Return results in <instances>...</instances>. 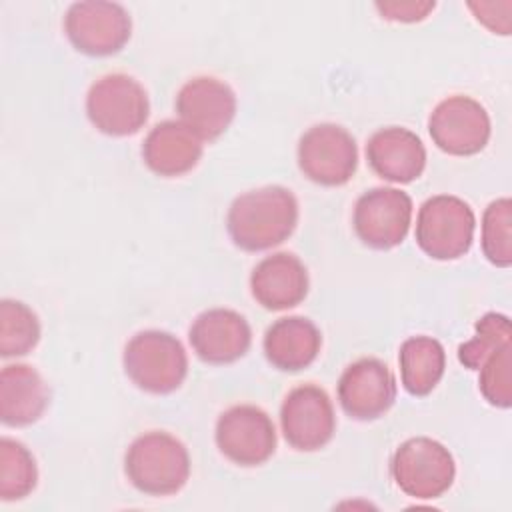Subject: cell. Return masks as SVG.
<instances>
[{"label":"cell","instance_id":"cell-1","mask_svg":"<svg viewBox=\"0 0 512 512\" xmlns=\"http://www.w3.org/2000/svg\"><path fill=\"white\" fill-rule=\"evenodd\" d=\"M298 224L296 196L278 184L248 190L234 198L226 216L232 242L246 252H262L288 240Z\"/></svg>","mask_w":512,"mask_h":512},{"label":"cell","instance_id":"cell-2","mask_svg":"<svg viewBox=\"0 0 512 512\" xmlns=\"http://www.w3.org/2000/svg\"><path fill=\"white\" fill-rule=\"evenodd\" d=\"M124 472L130 484L148 496H172L190 478V454L176 436L150 430L134 438L124 454Z\"/></svg>","mask_w":512,"mask_h":512},{"label":"cell","instance_id":"cell-3","mask_svg":"<svg viewBox=\"0 0 512 512\" xmlns=\"http://www.w3.org/2000/svg\"><path fill=\"white\" fill-rule=\"evenodd\" d=\"M126 376L148 394H170L188 374V356L182 342L164 330L134 334L122 354Z\"/></svg>","mask_w":512,"mask_h":512},{"label":"cell","instance_id":"cell-4","mask_svg":"<svg viewBox=\"0 0 512 512\" xmlns=\"http://www.w3.org/2000/svg\"><path fill=\"white\" fill-rule=\"evenodd\" d=\"M396 486L410 498L434 500L446 494L456 478V464L450 450L428 436L402 442L390 460Z\"/></svg>","mask_w":512,"mask_h":512},{"label":"cell","instance_id":"cell-5","mask_svg":"<svg viewBox=\"0 0 512 512\" xmlns=\"http://www.w3.org/2000/svg\"><path fill=\"white\" fill-rule=\"evenodd\" d=\"M150 100L144 86L122 72L98 78L86 94V116L106 136L136 134L148 120Z\"/></svg>","mask_w":512,"mask_h":512},{"label":"cell","instance_id":"cell-6","mask_svg":"<svg viewBox=\"0 0 512 512\" xmlns=\"http://www.w3.org/2000/svg\"><path fill=\"white\" fill-rule=\"evenodd\" d=\"M476 218L468 202L452 194L428 198L416 218V242L434 260L464 256L474 240Z\"/></svg>","mask_w":512,"mask_h":512},{"label":"cell","instance_id":"cell-7","mask_svg":"<svg viewBox=\"0 0 512 512\" xmlns=\"http://www.w3.org/2000/svg\"><path fill=\"white\" fill-rule=\"evenodd\" d=\"M298 168L314 184L342 186L358 168L354 136L332 122L310 126L298 140Z\"/></svg>","mask_w":512,"mask_h":512},{"label":"cell","instance_id":"cell-8","mask_svg":"<svg viewBox=\"0 0 512 512\" xmlns=\"http://www.w3.org/2000/svg\"><path fill=\"white\" fill-rule=\"evenodd\" d=\"M64 32L70 44L86 56H110L120 52L132 34L128 10L116 2H74L64 16Z\"/></svg>","mask_w":512,"mask_h":512},{"label":"cell","instance_id":"cell-9","mask_svg":"<svg viewBox=\"0 0 512 512\" xmlns=\"http://www.w3.org/2000/svg\"><path fill=\"white\" fill-rule=\"evenodd\" d=\"M214 440L222 456L238 466H260L276 450L272 418L254 404H236L216 420Z\"/></svg>","mask_w":512,"mask_h":512},{"label":"cell","instance_id":"cell-10","mask_svg":"<svg viewBox=\"0 0 512 512\" xmlns=\"http://www.w3.org/2000/svg\"><path fill=\"white\" fill-rule=\"evenodd\" d=\"M432 142L450 156H474L490 140L486 108L464 94H454L436 104L428 118Z\"/></svg>","mask_w":512,"mask_h":512},{"label":"cell","instance_id":"cell-11","mask_svg":"<svg viewBox=\"0 0 512 512\" xmlns=\"http://www.w3.org/2000/svg\"><path fill=\"white\" fill-rule=\"evenodd\" d=\"M412 222V198L398 188H372L364 192L352 214L356 236L374 250H390L406 238Z\"/></svg>","mask_w":512,"mask_h":512},{"label":"cell","instance_id":"cell-12","mask_svg":"<svg viewBox=\"0 0 512 512\" xmlns=\"http://www.w3.org/2000/svg\"><path fill=\"white\" fill-rule=\"evenodd\" d=\"M280 426L286 442L298 452L324 448L336 430L330 396L316 384L292 388L280 406Z\"/></svg>","mask_w":512,"mask_h":512},{"label":"cell","instance_id":"cell-13","mask_svg":"<svg viewBox=\"0 0 512 512\" xmlns=\"http://www.w3.org/2000/svg\"><path fill=\"white\" fill-rule=\"evenodd\" d=\"M342 410L360 422L378 420L396 400V380L390 368L374 356L348 364L338 380Z\"/></svg>","mask_w":512,"mask_h":512},{"label":"cell","instance_id":"cell-14","mask_svg":"<svg viewBox=\"0 0 512 512\" xmlns=\"http://www.w3.org/2000/svg\"><path fill=\"white\" fill-rule=\"evenodd\" d=\"M176 112L202 140H216L236 116L234 90L214 76H196L176 94Z\"/></svg>","mask_w":512,"mask_h":512},{"label":"cell","instance_id":"cell-15","mask_svg":"<svg viewBox=\"0 0 512 512\" xmlns=\"http://www.w3.org/2000/svg\"><path fill=\"white\" fill-rule=\"evenodd\" d=\"M188 340L202 362L232 364L250 350L252 330L240 312L210 308L194 318Z\"/></svg>","mask_w":512,"mask_h":512},{"label":"cell","instance_id":"cell-16","mask_svg":"<svg viewBox=\"0 0 512 512\" xmlns=\"http://www.w3.org/2000/svg\"><path fill=\"white\" fill-rule=\"evenodd\" d=\"M308 270L292 252H276L262 258L250 274L254 300L272 312L298 306L308 294Z\"/></svg>","mask_w":512,"mask_h":512},{"label":"cell","instance_id":"cell-17","mask_svg":"<svg viewBox=\"0 0 512 512\" xmlns=\"http://www.w3.org/2000/svg\"><path fill=\"white\" fill-rule=\"evenodd\" d=\"M366 160L380 178L408 184L422 176L426 168V148L412 130L386 126L368 138Z\"/></svg>","mask_w":512,"mask_h":512},{"label":"cell","instance_id":"cell-18","mask_svg":"<svg viewBox=\"0 0 512 512\" xmlns=\"http://www.w3.org/2000/svg\"><path fill=\"white\" fill-rule=\"evenodd\" d=\"M202 138L180 120L158 122L142 142V160L156 174L176 178L200 162Z\"/></svg>","mask_w":512,"mask_h":512},{"label":"cell","instance_id":"cell-19","mask_svg":"<svg viewBox=\"0 0 512 512\" xmlns=\"http://www.w3.org/2000/svg\"><path fill=\"white\" fill-rule=\"evenodd\" d=\"M266 360L282 372H300L320 354L322 334L304 316H284L272 322L262 340Z\"/></svg>","mask_w":512,"mask_h":512},{"label":"cell","instance_id":"cell-20","mask_svg":"<svg viewBox=\"0 0 512 512\" xmlns=\"http://www.w3.org/2000/svg\"><path fill=\"white\" fill-rule=\"evenodd\" d=\"M50 390L30 364H6L0 372V420L6 426H30L48 408Z\"/></svg>","mask_w":512,"mask_h":512},{"label":"cell","instance_id":"cell-21","mask_svg":"<svg viewBox=\"0 0 512 512\" xmlns=\"http://www.w3.org/2000/svg\"><path fill=\"white\" fill-rule=\"evenodd\" d=\"M402 386L410 396L430 394L444 376L446 352L432 336H410L398 352Z\"/></svg>","mask_w":512,"mask_h":512},{"label":"cell","instance_id":"cell-22","mask_svg":"<svg viewBox=\"0 0 512 512\" xmlns=\"http://www.w3.org/2000/svg\"><path fill=\"white\" fill-rule=\"evenodd\" d=\"M38 484V468L32 452L18 440H0V498L22 500Z\"/></svg>","mask_w":512,"mask_h":512},{"label":"cell","instance_id":"cell-23","mask_svg":"<svg viewBox=\"0 0 512 512\" xmlns=\"http://www.w3.org/2000/svg\"><path fill=\"white\" fill-rule=\"evenodd\" d=\"M40 340L38 316L20 300L0 302V356H24Z\"/></svg>","mask_w":512,"mask_h":512},{"label":"cell","instance_id":"cell-24","mask_svg":"<svg viewBox=\"0 0 512 512\" xmlns=\"http://www.w3.org/2000/svg\"><path fill=\"white\" fill-rule=\"evenodd\" d=\"M512 202L510 198L492 200L482 216V252L498 268L512 264Z\"/></svg>","mask_w":512,"mask_h":512},{"label":"cell","instance_id":"cell-25","mask_svg":"<svg viewBox=\"0 0 512 512\" xmlns=\"http://www.w3.org/2000/svg\"><path fill=\"white\" fill-rule=\"evenodd\" d=\"M510 336V318L500 312H486L476 322V334L468 342L458 346L460 364H464L470 370H478L492 352L510 342Z\"/></svg>","mask_w":512,"mask_h":512},{"label":"cell","instance_id":"cell-26","mask_svg":"<svg viewBox=\"0 0 512 512\" xmlns=\"http://www.w3.org/2000/svg\"><path fill=\"white\" fill-rule=\"evenodd\" d=\"M478 388L484 400L496 408L512 406V342L492 352L478 368Z\"/></svg>","mask_w":512,"mask_h":512},{"label":"cell","instance_id":"cell-27","mask_svg":"<svg viewBox=\"0 0 512 512\" xmlns=\"http://www.w3.org/2000/svg\"><path fill=\"white\" fill-rule=\"evenodd\" d=\"M436 8V2H376V10L386 20L394 22H420L424 20L432 10Z\"/></svg>","mask_w":512,"mask_h":512},{"label":"cell","instance_id":"cell-28","mask_svg":"<svg viewBox=\"0 0 512 512\" xmlns=\"http://www.w3.org/2000/svg\"><path fill=\"white\" fill-rule=\"evenodd\" d=\"M502 6L496 4V2H480V4H474L470 2L468 8L476 14V20L482 22L486 28H490L494 34H510V18H500V16H494L498 12V8Z\"/></svg>","mask_w":512,"mask_h":512}]
</instances>
